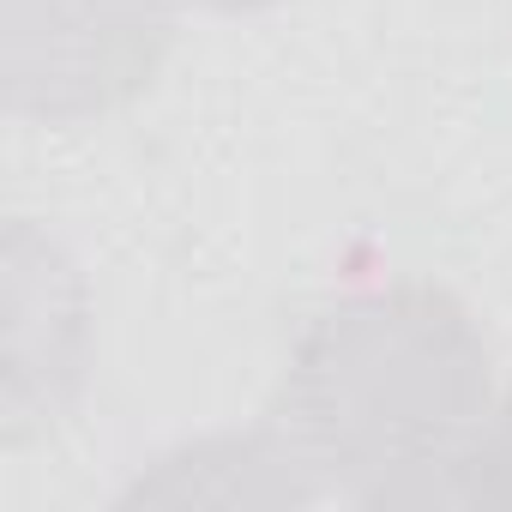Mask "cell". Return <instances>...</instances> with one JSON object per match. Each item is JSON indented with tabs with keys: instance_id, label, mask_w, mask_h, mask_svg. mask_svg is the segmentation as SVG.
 Masks as SVG:
<instances>
[{
	"instance_id": "6da1fadb",
	"label": "cell",
	"mask_w": 512,
	"mask_h": 512,
	"mask_svg": "<svg viewBox=\"0 0 512 512\" xmlns=\"http://www.w3.org/2000/svg\"><path fill=\"white\" fill-rule=\"evenodd\" d=\"M494 422V362L440 284L338 296L290 350L272 428L356 506H464V476Z\"/></svg>"
},
{
	"instance_id": "7a4b0ae2",
	"label": "cell",
	"mask_w": 512,
	"mask_h": 512,
	"mask_svg": "<svg viewBox=\"0 0 512 512\" xmlns=\"http://www.w3.org/2000/svg\"><path fill=\"white\" fill-rule=\"evenodd\" d=\"M175 37V0H7V103L85 121L139 97Z\"/></svg>"
},
{
	"instance_id": "3957f363",
	"label": "cell",
	"mask_w": 512,
	"mask_h": 512,
	"mask_svg": "<svg viewBox=\"0 0 512 512\" xmlns=\"http://www.w3.org/2000/svg\"><path fill=\"white\" fill-rule=\"evenodd\" d=\"M464 506H506L512 512V392L500 398L476 458H470V476H464Z\"/></svg>"
},
{
	"instance_id": "277c9868",
	"label": "cell",
	"mask_w": 512,
	"mask_h": 512,
	"mask_svg": "<svg viewBox=\"0 0 512 512\" xmlns=\"http://www.w3.org/2000/svg\"><path fill=\"white\" fill-rule=\"evenodd\" d=\"M211 13H266V7H284V0H199Z\"/></svg>"
}]
</instances>
